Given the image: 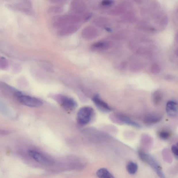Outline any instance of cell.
Returning a JSON list of instances; mask_svg holds the SVG:
<instances>
[{"label": "cell", "instance_id": "obj_1", "mask_svg": "<svg viewBox=\"0 0 178 178\" xmlns=\"http://www.w3.org/2000/svg\"><path fill=\"white\" fill-rule=\"evenodd\" d=\"M138 154L141 160L149 164L160 178H166L162 168L157 161L152 156L142 150H139Z\"/></svg>", "mask_w": 178, "mask_h": 178}, {"label": "cell", "instance_id": "obj_2", "mask_svg": "<svg viewBox=\"0 0 178 178\" xmlns=\"http://www.w3.org/2000/svg\"><path fill=\"white\" fill-rule=\"evenodd\" d=\"M15 95L17 99L22 105L31 107H37L43 105V102L41 100L30 96L23 95L21 92H16Z\"/></svg>", "mask_w": 178, "mask_h": 178}, {"label": "cell", "instance_id": "obj_3", "mask_svg": "<svg viewBox=\"0 0 178 178\" xmlns=\"http://www.w3.org/2000/svg\"><path fill=\"white\" fill-rule=\"evenodd\" d=\"M94 114V110L91 107H82L77 113V121L81 125H86L91 121Z\"/></svg>", "mask_w": 178, "mask_h": 178}, {"label": "cell", "instance_id": "obj_4", "mask_svg": "<svg viewBox=\"0 0 178 178\" xmlns=\"http://www.w3.org/2000/svg\"><path fill=\"white\" fill-rule=\"evenodd\" d=\"M113 120L117 123L124 124L126 125L132 126L134 127L140 128V125L133 120H130L126 116L120 113H116L113 115Z\"/></svg>", "mask_w": 178, "mask_h": 178}, {"label": "cell", "instance_id": "obj_5", "mask_svg": "<svg viewBox=\"0 0 178 178\" xmlns=\"http://www.w3.org/2000/svg\"><path fill=\"white\" fill-rule=\"evenodd\" d=\"M28 154L36 162L40 164L45 165H48L51 164V161L48 158L37 151L30 150L29 151Z\"/></svg>", "mask_w": 178, "mask_h": 178}, {"label": "cell", "instance_id": "obj_6", "mask_svg": "<svg viewBox=\"0 0 178 178\" xmlns=\"http://www.w3.org/2000/svg\"><path fill=\"white\" fill-rule=\"evenodd\" d=\"M94 104L101 111L107 113L111 111V109L107 103L100 98L99 95H96L92 99Z\"/></svg>", "mask_w": 178, "mask_h": 178}, {"label": "cell", "instance_id": "obj_7", "mask_svg": "<svg viewBox=\"0 0 178 178\" xmlns=\"http://www.w3.org/2000/svg\"><path fill=\"white\" fill-rule=\"evenodd\" d=\"M60 103L65 109L71 110L74 109L77 106L76 101L73 99L69 97L61 96L59 97Z\"/></svg>", "mask_w": 178, "mask_h": 178}, {"label": "cell", "instance_id": "obj_8", "mask_svg": "<svg viewBox=\"0 0 178 178\" xmlns=\"http://www.w3.org/2000/svg\"><path fill=\"white\" fill-rule=\"evenodd\" d=\"M80 27V25L79 24L67 25L61 28L59 31L58 34L61 36H68L75 33Z\"/></svg>", "mask_w": 178, "mask_h": 178}, {"label": "cell", "instance_id": "obj_9", "mask_svg": "<svg viewBox=\"0 0 178 178\" xmlns=\"http://www.w3.org/2000/svg\"><path fill=\"white\" fill-rule=\"evenodd\" d=\"M98 31L92 26L86 28L82 31V36L84 38L86 39H92L98 36Z\"/></svg>", "mask_w": 178, "mask_h": 178}, {"label": "cell", "instance_id": "obj_10", "mask_svg": "<svg viewBox=\"0 0 178 178\" xmlns=\"http://www.w3.org/2000/svg\"><path fill=\"white\" fill-rule=\"evenodd\" d=\"M177 103L175 101H169L166 104V112L169 117H175L177 115Z\"/></svg>", "mask_w": 178, "mask_h": 178}, {"label": "cell", "instance_id": "obj_11", "mask_svg": "<svg viewBox=\"0 0 178 178\" xmlns=\"http://www.w3.org/2000/svg\"><path fill=\"white\" fill-rule=\"evenodd\" d=\"M71 8L74 12L80 14L84 12L86 9L85 5L83 1H73L71 5Z\"/></svg>", "mask_w": 178, "mask_h": 178}, {"label": "cell", "instance_id": "obj_12", "mask_svg": "<svg viewBox=\"0 0 178 178\" xmlns=\"http://www.w3.org/2000/svg\"><path fill=\"white\" fill-rule=\"evenodd\" d=\"M162 119V116L159 114H152L148 115L144 117L143 122L145 124L151 125L160 122Z\"/></svg>", "mask_w": 178, "mask_h": 178}, {"label": "cell", "instance_id": "obj_13", "mask_svg": "<svg viewBox=\"0 0 178 178\" xmlns=\"http://www.w3.org/2000/svg\"><path fill=\"white\" fill-rule=\"evenodd\" d=\"M96 175L99 178H112L114 177L109 171L105 168L99 169L96 172Z\"/></svg>", "mask_w": 178, "mask_h": 178}, {"label": "cell", "instance_id": "obj_14", "mask_svg": "<svg viewBox=\"0 0 178 178\" xmlns=\"http://www.w3.org/2000/svg\"><path fill=\"white\" fill-rule=\"evenodd\" d=\"M138 169V166L136 163L130 162L127 164L126 169L127 172L130 174L133 175L137 172Z\"/></svg>", "mask_w": 178, "mask_h": 178}, {"label": "cell", "instance_id": "obj_15", "mask_svg": "<svg viewBox=\"0 0 178 178\" xmlns=\"http://www.w3.org/2000/svg\"><path fill=\"white\" fill-rule=\"evenodd\" d=\"M162 94L160 90H156L152 95V99L155 105H158L160 103L162 100Z\"/></svg>", "mask_w": 178, "mask_h": 178}, {"label": "cell", "instance_id": "obj_16", "mask_svg": "<svg viewBox=\"0 0 178 178\" xmlns=\"http://www.w3.org/2000/svg\"><path fill=\"white\" fill-rule=\"evenodd\" d=\"M107 45L106 43L104 42H100L96 43L91 46V50L96 51V50L103 49L106 48Z\"/></svg>", "mask_w": 178, "mask_h": 178}, {"label": "cell", "instance_id": "obj_17", "mask_svg": "<svg viewBox=\"0 0 178 178\" xmlns=\"http://www.w3.org/2000/svg\"><path fill=\"white\" fill-rule=\"evenodd\" d=\"M162 154L164 159L166 162L169 163H171L172 162V156L168 150H167V149L164 150L163 152L162 153Z\"/></svg>", "mask_w": 178, "mask_h": 178}, {"label": "cell", "instance_id": "obj_18", "mask_svg": "<svg viewBox=\"0 0 178 178\" xmlns=\"http://www.w3.org/2000/svg\"><path fill=\"white\" fill-rule=\"evenodd\" d=\"M62 11V8L58 6H52L48 9V12L51 14H55L60 13Z\"/></svg>", "mask_w": 178, "mask_h": 178}, {"label": "cell", "instance_id": "obj_19", "mask_svg": "<svg viewBox=\"0 0 178 178\" xmlns=\"http://www.w3.org/2000/svg\"><path fill=\"white\" fill-rule=\"evenodd\" d=\"M159 137L162 140H166L170 138L171 134L170 132L167 131H162L159 132Z\"/></svg>", "mask_w": 178, "mask_h": 178}, {"label": "cell", "instance_id": "obj_20", "mask_svg": "<svg viewBox=\"0 0 178 178\" xmlns=\"http://www.w3.org/2000/svg\"><path fill=\"white\" fill-rule=\"evenodd\" d=\"M41 65L45 69L49 70V71L53 70V67L52 65L48 62L43 61Z\"/></svg>", "mask_w": 178, "mask_h": 178}, {"label": "cell", "instance_id": "obj_21", "mask_svg": "<svg viewBox=\"0 0 178 178\" xmlns=\"http://www.w3.org/2000/svg\"><path fill=\"white\" fill-rule=\"evenodd\" d=\"M171 150L174 155L176 158H178V149L177 146L176 145H172L171 147Z\"/></svg>", "mask_w": 178, "mask_h": 178}, {"label": "cell", "instance_id": "obj_22", "mask_svg": "<svg viewBox=\"0 0 178 178\" xmlns=\"http://www.w3.org/2000/svg\"><path fill=\"white\" fill-rule=\"evenodd\" d=\"M112 1H102V4L103 5L107 6L111 4Z\"/></svg>", "mask_w": 178, "mask_h": 178}, {"label": "cell", "instance_id": "obj_23", "mask_svg": "<svg viewBox=\"0 0 178 178\" xmlns=\"http://www.w3.org/2000/svg\"><path fill=\"white\" fill-rule=\"evenodd\" d=\"M8 132H6V131L5 130H1V131H0V134H7Z\"/></svg>", "mask_w": 178, "mask_h": 178}]
</instances>
